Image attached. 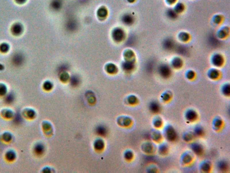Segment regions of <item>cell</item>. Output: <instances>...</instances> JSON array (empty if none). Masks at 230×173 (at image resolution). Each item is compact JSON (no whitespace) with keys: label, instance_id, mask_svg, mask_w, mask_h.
Wrapping results in <instances>:
<instances>
[{"label":"cell","instance_id":"obj_18","mask_svg":"<svg viewBox=\"0 0 230 173\" xmlns=\"http://www.w3.org/2000/svg\"><path fill=\"white\" fill-rule=\"evenodd\" d=\"M69 75L66 72H63L60 75V80L63 82H66L69 80Z\"/></svg>","mask_w":230,"mask_h":173},{"label":"cell","instance_id":"obj_16","mask_svg":"<svg viewBox=\"0 0 230 173\" xmlns=\"http://www.w3.org/2000/svg\"><path fill=\"white\" fill-rule=\"evenodd\" d=\"M144 148L143 151L147 153H151L152 152L153 147H152L151 144L150 143H147L144 144Z\"/></svg>","mask_w":230,"mask_h":173},{"label":"cell","instance_id":"obj_24","mask_svg":"<svg viewBox=\"0 0 230 173\" xmlns=\"http://www.w3.org/2000/svg\"><path fill=\"white\" fill-rule=\"evenodd\" d=\"M211 165L209 164V163H203L202 166V170L204 171V172H208L211 169Z\"/></svg>","mask_w":230,"mask_h":173},{"label":"cell","instance_id":"obj_6","mask_svg":"<svg viewBox=\"0 0 230 173\" xmlns=\"http://www.w3.org/2000/svg\"><path fill=\"white\" fill-rule=\"evenodd\" d=\"M24 57L21 54H17L14 55L13 58V62L14 64L17 66L21 65L24 61Z\"/></svg>","mask_w":230,"mask_h":173},{"label":"cell","instance_id":"obj_14","mask_svg":"<svg viewBox=\"0 0 230 173\" xmlns=\"http://www.w3.org/2000/svg\"><path fill=\"white\" fill-rule=\"evenodd\" d=\"M122 66L124 70L126 71L131 70L133 68V65L132 63L129 61L124 62Z\"/></svg>","mask_w":230,"mask_h":173},{"label":"cell","instance_id":"obj_38","mask_svg":"<svg viewBox=\"0 0 230 173\" xmlns=\"http://www.w3.org/2000/svg\"><path fill=\"white\" fill-rule=\"evenodd\" d=\"M192 137V134H188V133H187V135L185 137V138H186L185 140L186 141H189L190 140H191Z\"/></svg>","mask_w":230,"mask_h":173},{"label":"cell","instance_id":"obj_1","mask_svg":"<svg viewBox=\"0 0 230 173\" xmlns=\"http://www.w3.org/2000/svg\"><path fill=\"white\" fill-rule=\"evenodd\" d=\"M112 37L116 42H121L124 38V32L122 29L116 28L113 30Z\"/></svg>","mask_w":230,"mask_h":173},{"label":"cell","instance_id":"obj_29","mask_svg":"<svg viewBox=\"0 0 230 173\" xmlns=\"http://www.w3.org/2000/svg\"><path fill=\"white\" fill-rule=\"evenodd\" d=\"M6 90H7V89L5 85L2 84H0V94H5L6 93Z\"/></svg>","mask_w":230,"mask_h":173},{"label":"cell","instance_id":"obj_32","mask_svg":"<svg viewBox=\"0 0 230 173\" xmlns=\"http://www.w3.org/2000/svg\"><path fill=\"white\" fill-rule=\"evenodd\" d=\"M133 156V154L131 151H127L124 154V157L127 160L131 159Z\"/></svg>","mask_w":230,"mask_h":173},{"label":"cell","instance_id":"obj_21","mask_svg":"<svg viewBox=\"0 0 230 173\" xmlns=\"http://www.w3.org/2000/svg\"><path fill=\"white\" fill-rule=\"evenodd\" d=\"M213 125L216 128H219L222 125V121L221 119H216L213 121Z\"/></svg>","mask_w":230,"mask_h":173},{"label":"cell","instance_id":"obj_40","mask_svg":"<svg viewBox=\"0 0 230 173\" xmlns=\"http://www.w3.org/2000/svg\"><path fill=\"white\" fill-rule=\"evenodd\" d=\"M15 1L17 3H19V4H22L26 1V0H15Z\"/></svg>","mask_w":230,"mask_h":173},{"label":"cell","instance_id":"obj_13","mask_svg":"<svg viewBox=\"0 0 230 173\" xmlns=\"http://www.w3.org/2000/svg\"><path fill=\"white\" fill-rule=\"evenodd\" d=\"M97 133L100 135H105L107 133L106 128L103 126H99L96 129Z\"/></svg>","mask_w":230,"mask_h":173},{"label":"cell","instance_id":"obj_33","mask_svg":"<svg viewBox=\"0 0 230 173\" xmlns=\"http://www.w3.org/2000/svg\"><path fill=\"white\" fill-rule=\"evenodd\" d=\"M195 134L197 136H201L203 133V130L201 127H198L195 130Z\"/></svg>","mask_w":230,"mask_h":173},{"label":"cell","instance_id":"obj_9","mask_svg":"<svg viewBox=\"0 0 230 173\" xmlns=\"http://www.w3.org/2000/svg\"><path fill=\"white\" fill-rule=\"evenodd\" d=\"M108 11L106 8L102 7L100 8L97 11V15L98 17L101 19H104L107 16Z\"/></svg>","mask_w":230,"mask_h":173},{"label":"cell","instance_id":"obj_39","mask_svg":"<svg viewBox=\"0 0 230 173\" xmlns=\"http://www.w3.org/2000/svg\"><path fill=\"white\" fill-rule=\"evenodd\" d=\"M194 76V75L192 72H190L188 74V76L190 79H192L193 77Z\"/></svg>","mask_w":230,"mask_h":173},{"label":"cell","instance_id":"obj_17","mask_svg":"<svg viewBox=\"0 0 230 173\" xmlns=\"http://www.w3.org/2000/svg\"><path fill=\"white\" fill-rule=\"evenodd\" d=\"M192 156L190 155L185 154L183 156V158H182V160H183V163L185 164H188L190 163L192 161Z\"/></svg>","mask_w":230,"mask_h":173},{"label":"cell","instance_id":"obj_30","mask_svg":"<svg viewBox=\"0 0 230 173\" xmlns=\"http://www.w3.org/2000/svg\"><path fill=\"white\" fill-rule=\"evenodd\" d=\"M167 151V147L165 145H162L161 146L159 147V152L161 153V154H165Z\"/></svg>","mask_w":230,"mask_h":173},{"label":"cell","instance_id":"obj_36","mask_svg":"<svg viewBox=\"0 0 230 173\" xmlns=\"http://www.w3.org/2000/svg\"><path fill=\"white\" fill-rule=\"evenodd\" d=\"M218 74L217 72L216 71H212L211 73L210 76L211 77V78L213 79H216V78L218 76Z\"/></svg>","mask_w":230,"mask_h":173},{"label":"cell","instance_id":"obj_7","mask_svg":"<svg viewBox=\"0 0 230 173\" xmlns=\"http://www.w3.org/2000/svg\"><path fill=\"white\" fill-rule=\"evenodd\" d=\"M105 70L109 74H113L117 72V68L114 64L109 63L106 65L105 66Z\"/></svg>","mask_w":230,"mask_h":173},{"label":"cell","instance_id":"obj_41","mask_svg":"<svg viewBox=\"0 0 230 173\" xmlns=\"http://www.w3.org/2000/svg\"><path fill=\"white\" fill-rule=\"evenodd\" d=\"M3 69H4V66L3 65L0 64V70H2Z\"/></svg>","mask_w":230,"mask_h":173},{"label":"cell","instance_id":"obj_31","mask_svg":"<svg viewBox=\"0 0 230 173\" xmlns=\"http://www.w3.org/2000/svg\"><path fill=\"white\" fill-rule=\"evenodd\" d=\"M222 93L223 94L226 96L229 95L230 94V88L229 85H226L223 87L222 89Z\"/></svg>","mask_w":230,"mask_h":173},{"label":"cell","instance_id":"obj_25","mask_svg":"<svg viewBox=\"0 0 230 173\" xmlns=\"http://www.w3.org/2000/svg\"><path fill=\"white\" fill-rule=\"evenodd\" d=\"M153 124H154V126H155V127L157 128L161 127L162 124V121H161V119H156L154 120Z\"/></svg>","mask_w":230,"mask_h":173},{"label":"cell","instance_id":"obj_35","mask_svg":"<svg viewBox=\"0 0 230 173\" xmlns=\"http://www.w3.org/2000/svg\"><path fill=\"white\" fill-rule=\"evenodd\" d=\"M36 151L38 154H41L44 151V147L42 145H38L36 147Z\"/></svg>","mask_w":230,"mask_h":173},{"label":"cell","instance_id":"obj_15","mask_svg":"<svg viewBox=\"0 0 230 173\" xmlns=\"http://www.w3.org/2000/svg\"><path fill=\"white\" fill-rule=\"evenodd\" d=\"M10 49L9 44L6 43H2L0 45V51L2 53L7 52Z\"/></svg>","mask_w":230,"mask_h":173},{"label":"cell","instance_id":"obj_23","mask_svg":"<svg viewBox=\"0 0 230 173\" xmlns=\"http://www.w3.org/2000/svg\"><path fill=\"white\" fill-rule=\"evenodd\" d=\"M128 102L130 104H135L138 102L137 98L134 96H131L128 98Z\"/></svg>","mask_w":230,"mask_h":173},{"label":"cell","instance_id":"obj_34","mask_svg":"<svg viewBox=\"0 0 230 173\" xmlns=\"http://www.w3.org/2000/svg\"><path fill=\"white\" fill-rule=\"evenodd\" d=\"M133 56V53L131 50H127L124 53V56L126 58H131Z\"/></svg>","mask_w":230,"mask_h":173},{"label":"cell","instance_id":"obj_19","mask_svg":"<svg viewBox=\"0 0 230 173\" xmlns=\"http://www.w3.org/2000/svg\"><path fill=\"white\" fill-rule=\"evenodd\" d=\"M70 83L73 86H76L79 83V80L77 77L73 76L71 78Z\"/></svg>","mask_w":230,"mask_h":173},{"label":"cell","instance_id":"obj_4","mask_svg":"<svg viewBox=\"0 0 230 173\" xmlns=\"http://www.w3.org/2000/svg\"><path fill=\"white\" fill-rule=\"evenodd\" d=\"M197 117V114L196 112L194 110H188L186 114V118L187 120L190 121H192L196 120Z\"/></svg>","mask_w":230,"mask_h":173},{"label":"cell","instance_id":"obj_10","mask_svg":"<svg viewBox=\"0 0 230 173\" xmlns=\"http://www.w3.org/2000/svg\"><path fill=\"white\" fill-rule=\"evenodd\" d=\"M192 149L197 154H201L203 152V148L202 146L198 143H194L192 146Z\"/></svg>","mask_w":230,"mask_h":173},{"label":"cell","instance_id":"obj_2","mask_svg":"<svg viewBox=\"0 0 230 173\" xmlns=\"http://www.w3.org/2000/svg\"><path fill=\"white\" fill-rule=\"evenodd\" d=\"M165 134L166 138L170 141H173L176 139L177 137V133L173 127L171 126H169L165 130Z\"/></svg>","mask_w":230,"mask_h":173},{"label":"cell","instance_id":"obj_3","mask_svg":"<svg viewBox=\"0 0 230 173\" xmlns=\"http://www.w3.org/2000/svg\"><path fill=\"white\" fill-rule=\"evenodd\" d=\"M11 30V32L14 35L18 36L21 34L23 32V26L19 23H15L12 26Z\"/></svg>","mask_w":230,"mask_h":173},{"label":"cell","instance_id":"obj_37","mask_svg":"<svg viewBox=\"0 0 230 173\" xmlns=\"http://www.w3.org/2000/svg\"><path fill=\"white\" fill-rule=\"evenodd\" d=\"M161 98H162V99L164 100V101L166 102V101H168L170 100V95L169 94L165 93L163 95V97Z\"/></svg>","mask_w":230,"mask_h":173},{"label":"cell","instance_id":"obj_20","mask_svg":"<svg viewBox=\"0 0 230 173\" xmlns=\"http://www.w3.org/2000/svg\"><path fill=\"white\" fill-rule=\"evenodd\" d=\"M124 23L126 24H130L133 21V19L131 15H126L124 16L122 18Z\"/></svg>","mask_w":230,"mask_h":173},{"label":"cell","instance_id":"obj_11","mask_svg":"<svg viewBox=\"0 0 230 173\" xmlns=\"http://www.w3.org/2000/svg\"><path fill=\"white\" fill-rule=\"evenodd\" d=\"M104 141L100 139H97L94 143L95 148L98 150H102L104 148Z\"/></svg>","mask_w":230,"mask_h":173},{"label":"cell","instance_id":"obj_27","mask_svg":"<svg viewBox=\"0 0 230 173\" xmlns=\"http://www.w3.org/2000/svg\"><path fill=\"white\" fill-rule=\"evenodd\" d=\"M218 167H219V168L220 169V170H226V169H227V164L226 162L222 161V162H219Z\"/></svg>","mask_w":230,"mask_h":173},{"label":"cell","instance_id":"obj_12","mask_svg":"<svg viewBox=\"0 0 230 173\" xmlns=\"http://www.w3.org/2000/svg\"><path fill=\"white\" fill-rule=\"evenodd\" d=\"M62 3L60 0H54L51 3V6L54 10H58L61 6Z\"/></svg>","mask_w":230,"mask_h":173},{"label":"cell","instance_id":"obj_5","mask_svg":"<svg viewBox=\"0 0 230 173\" xmlns=\"http://www.w3.org/2000/svg\"><path fill=\"white\" fill-rule=\"evenodd\" d=\"M118 122L120 126H128L131 123V119H129V118L126 117H120V119H118Z\"/></svg>","mask_w":230,"mask_h":173},{"label":"cell","instance_id":"obj_22","mask_svg":"<svg viewBox=\"0 0 230 173\" xmlns=\"http://www.w3.org/2000/svg\"><path fill=\"white\" fill-rule=\"evenodd\" d=\"M52 84L49 81H46L43 84V88L47 91L51 90L52 88Z\"/></svg>","mask_w":230,"mask_h":173},{"label":"cell","instance_id":"obj_28","mask_svg":"<svg viewBox=\"0 0 230 173\" xmlns=\"http://www.w3.org/2000/svg\"><path fill=\"white\" fill-rule=\"evenodd\" d=\"M161 75H162L163 76L167 77L168 76L170 75V71L168 70V68H162L161 70Z\"/></svg>","mask_w":230,"mask_h":173},{"label":"cell","instance_id":"obj_26","mask_svg":"<svg viewBox=\"0 0 230 173\" xmlns=\"http://www.w3.org/2000/svg\"><path fill=\"white\" fill-rule=\"evenodd\" d=\"M161 135L160 134V133L158 132H155L153 133L152 135V138L154 141H158L160 140V138H161Z\"/></svg>","mask_w":230,"mask_h":173},{"label":"cell","instance_id":"obj_42","mask_svg":"<svg viewBox=\"0 0 230 173\" xmlns=\"http://www.w3.org/2000/svg\"><path fill=\"white\" fill-rule=\"evenodd\" d=\"M128 1H129V2H133V1H134V0H128Z\"/></svg>","mask_w":230,"mask_h":173},{"label":"cell","instance_id":"obj_8","mask_svg":"<svg viewBox=\"0 0 230 173\" xmlns=\"http://www.w3.org/2000/svg\"><path fill=\"white\" fill-rule=\"evenodd\" d=\"M149 109L151 112L156 113L159 112L160 109V105L156 102H152L150 105Z\"/></svg>","mask_w":230,"mask_h":173}]
</instances>
